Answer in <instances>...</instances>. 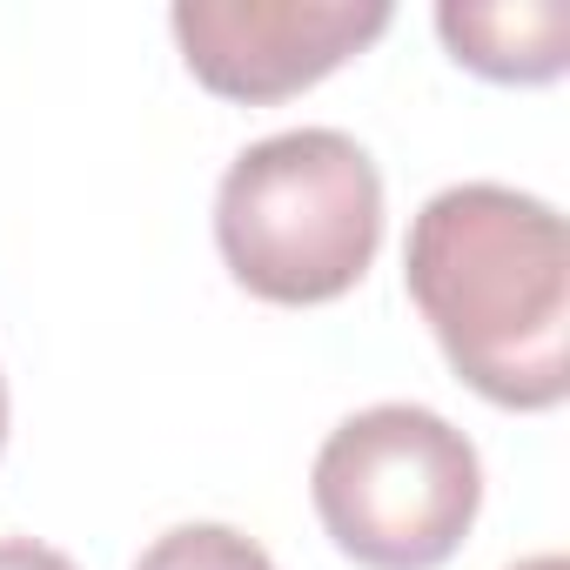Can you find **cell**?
<instances>
[{"label": "cell", "mask_w": 570, "mask_h": 570, "mask_svg": "<svg viewBox=\"0 0 570 570\" xmlns=\"http://www.w3.org/2000/svg\"><path fill=\"white\" fill-rule=\"evenodd\" d=\"M436 35L456 68L503 81V88H543L570 68V8L563 0H443Z\"/></svg>", "instance_id": "obj_5"}, {"label": "cell", "mask_w": 570, "mask_h": 570, "mask_svg": "<svg viewBox=\"0 0 570 570\" xmlns=\"http://www.w3.org/2000/svg\"><path fill=\"white\" fill-rule=\"evenodd\" d=\"M215 248L248 296L316 309L350 296L383 248V175L343 128L248 141L215 188Z\"/></svg>", "instance_id": "obj_2"}, {"label": "cell", "mask_w": 570, "mask_h": 570, "mask_svg": "<svg viewBox=\"0 0 570 570\" xmlns=\"http://www.w3.org/2000/svg\"><path fill=\"white\" fill-rule=\"evenodd\" d=\"M410 303L450 370L497 410L570 396V228L503 181L436 188L403 248Z\"/></svg>", "instance_id": "obj_1"}, {"label": "cell", "mask_w": 570, "mask_h": 570, "mask_svg": "<svg viewBox=\"0 0 570 570\" xmlns=\"http://www.w3.org/2000/svg\"><path fill=\"white\" fill-rule=\"evenodd\" d=\"M0 570H75V557L35 537H0Z\"/></svg>", "instance_id": "obj_7"}, {"label": "cell", "mask_w": 570, "mask_h": 570, "mask_svg": "<svg viewBox=\"0 0 570 570\" xmlns=\"http://www.w3.org/2000/svg\"><path fill=\"white\" fill-rule=\"evenodd\" d=\"M390 0H175L168 28L188 75L222 101H289L383 41Z\"/></svg>", "instance_id": "obj_4"}, {"label": "cell", "mask_w": 570, "mask_h": 570, "mask_svg": "<svg viewBox=\"0 0 570 570\" xmlns=\"http://www.w3.org/2000/svg\"><path fill=\"white\" fill-rule=\"evenodd\" d=\"M510 570H570L557 550H537V557H523V563H510Z\"/></svg>", "instance_id": "obj_8"}, {"label": "cell", "mask_w": 570, "mask_h": 570, "mask_svg": "<svg viewBox=\"0 0 570 570\" xmlns=\"http://www.w3.org/2000/svg\"><path fill=\"white\" fill-rule=\"evenodd\" d=\"M0 450H8V376H0Z\"/></svg>", "instance_id": "obj_9"}, {"label": "cell", "mask_w": 570, "mask_h": 570, "mask_svg": "<svg viewBox=\"0 0 570 570\" xmlns=\"http://www.w3.org/2000/svg\"><path fill=\"white\" fill-rule=\"evenodd\" d=\"M135 570H275V557L235 523H175L135 557Z\"/></svg>", "instance_id": "obj_6"}, {"label": "cell", "mask_w": 570, "mask_h": 570, "mask_svg": "<svg viewBox=\"0 0 570 570\" xmlns=\"http://www.w3.org/2000/svg\"><path fill=\"white\" fill-rule=\"evenodd\" d=\"M309 497L350 563L443 570L483 510V456L423 403H370L323 436Z\"/></svg>", "instance_id": "obj_3"}]
</instances>
